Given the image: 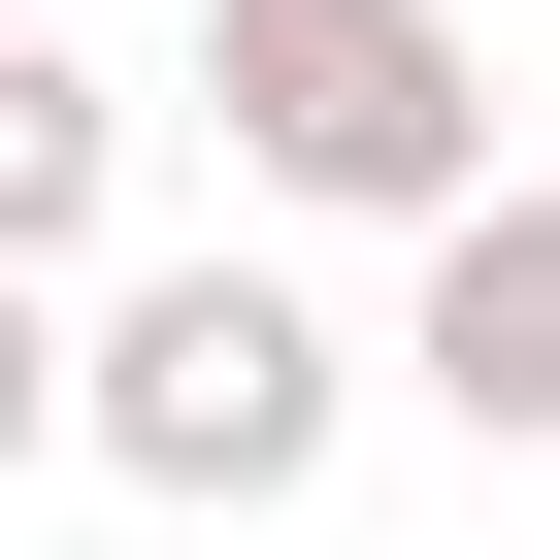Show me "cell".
<instances>
[{
    "label": "cell",
    "instance_id": "6da1fadb",
    "mask_svg": "<svg viewBox=\"0 0 560 560\" xmlns=\"http://www.w3.org/2000/svg\"><path fill=\"white\" fill-rule=\"evenodd\" d=\"M330 429H363V330H330L264 231L100 264V298H67V462H132L165 527H298V494H330Z\"/></svg>",
    "mask_w": 560,
    "mask_h": 560
},
{
    "label": "cell",
    "instance_id": "7a4b0ae2",
    "mask_svg": "<svg viewBox=\"0 0 560 560\" xmlns=\"http://www.w3.org/2000/svg\"><path fill=\"white\" fill-rule=\"evenodd\" d=\"M198 100H231V165L298 231H429L494 165V34L462 0H198Z\"/></svg>",
    "mask_w": 560,
    "mask_h": 560
},
{
    "label": "cell",
    "instance_id": "3957f363",
    "mask_svg": "<svg viewBox=\"0 0 560 560\" xmlns=\"http://www.w3.org/2000/svg\"><path fill=\"white\" fill-rule=\"evenodd\" d=\"M396 264H429V298H396L363 363H396L429 429H494V462H560V165H462V198H429Z\"/></svg>",
    "mask_w": 560,
    "mask_h": 560
},
{
    "label": "cell",
    "instance_id": "277c9868",
    "mask_svg": "<svg viewBox=\"0 0 560 560\" xmlns=\"http://www.w3.org/2000/svg\"><path fill=\"white\" fill-rule=\"evenodd\" d=\"M100 198H132V100L0 0V264H100Z\"/></svg>",
    "mask_w": 560,
    "mask_h": 560
},
{
    "label": "cell",
    "instance_id": "5b68a950",
    "mask_svg": "<svg viewBox=\"0 0 560 560\" xmlns=\"http://www.w3.org/2000/svg\"><path fill=\"white\" fill-rule=\"evenodd\" d=\"M0 462H67V264H0Z\"/></svg>",
    "mask_w": 560,
    "mask_h": 560
}]
</instances>
